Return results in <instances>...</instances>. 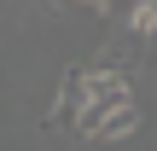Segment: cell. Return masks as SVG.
Masks as SVG:
<instances>
[{
	"label": "cell",
	"mask_w": 157,
	"mask_h": 151,
	"mask_svg": "<svg viewBox=\"0 0 157 151\" xmlns=\"http://www.w3.org/2000/svg\"><path fill=\"white\" fill-rule=\"evenodd\" d=\"M117 105H128V76L122 70H87V99L76 111V134H93L99 116L117 111Z\"/></svg>",
	"instance_id": "obj_1"
},
{
	"label": "cell",
	"mask_w": 157,
	"mask_h": 151,
	"mask_svg": "<svg viewBox=\"0 0 157 151\" xmlns=\"http://www.w3.org/2000/svg\"><path fill=\"white\" fill-rule=\"evenodd\" d=\"M134 128H140V111H134V99H128V105L105 111V116H99V128H93L87 140H99V145H105V140H134Z\"/></svg>",
	"instance_id": "obj_3"
},
{
	"label": "cell",
	"mask_w": 157,
	"mask_h": 151,
	"mask_svg": "<svg viewBox=\"0 0 157 151\" xmlns=\"http://www.w3.org/2000/svg\"><path fill=\"white\" fill-rule=\"evenodd\" d=\"M82 99H87V70L82 64H70L64 70V81H58V105H52V128H76V111H82Z\"/></svg>",
	"instance_id": "obj_2"
},
{
	"label": "cell",
	"mask_w": 157,
	"mask_h": 151,
	"mask_svg": "<svg viewBox=\"0 0 157 151\" xmlns=\"http://www.w3.org/2000/svg\"><path fill=\"white\" fill-rule=\"evenodd\" d=\"M134 6H140V0H99V12H105V17H128Z\"/></svg>",
	"instance_id": "obj_4"
},
{
	"label": "cell",
	"mask_w": 157,
	"mask_h": 151,
	"mask_svg": "<svg viewBox=\"0 0 157 151\" xmlns=\"http://www.w3.org/2000/svg\"><path fill=\"white\" fill-rule=\"evenodd\" d=\"M82 6H93V12H99V0H82Z\"/></svg>",
	"instance_id": "obj_5"
}]
</instances>
